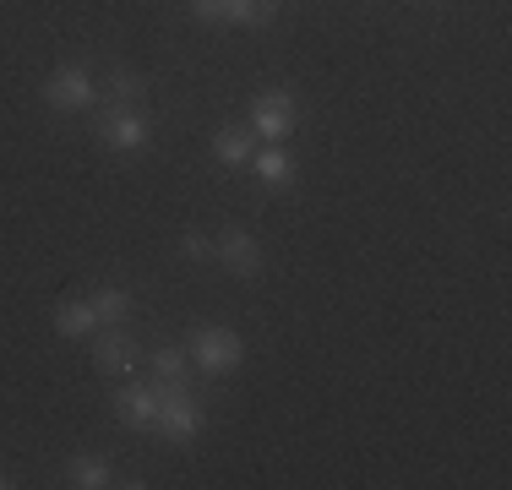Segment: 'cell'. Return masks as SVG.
Returning a JSON list of instances; mask_svg holds the SVG:
<instances>
[{"label":"cell","mask_w":512,"mask_h":490,"mask_svg":"<svg viewBox=\"0 0 512 490\" xmlns=\"http://www.w3.org/2000/svg\"><path fill=\"white\" fill-rule=\"evenodd\" d=\"M153 431L164 436V441H191V436L202 431L197 398H191L186 387H158V420H153Z\"/></svg>","instance_id":"1"},{"label":"cell","mask_w":512,"mask_h":490,"mask_svg":"<svg viewBox=\"0 0 512 490\" xmlns=\"http://www.w3.org/2000/svg\"><path fill=\"white\" fill-rule=\"evenodd\" d=\"M191 360H197L207 376H224L246 360V343H240V333H229V327H197V333H191Z\"/></svg>","instance_id":"2"},{"label":"cell","mask_w":512,"mask_h":490,"mask_svg":"<svg viewBox=\"0 0 512 490\" xmlns=\"http://www.w3.org/2000/svg\"><path fill=\"white\" fill-rule=\"evenodd\" d=\"M251 131L267 142H284L289 131H295V98L289 93H262L251 104Z\"/></svg>","instance_id":"3"},{"label":"cell","mask_w":512,"mask_h":490,"mask_svg":"<svg viewBox=\"0 0 512 490\" xmlns=\"http://www.w3.org/2000/svg\"><path fill=\"white\" fill-rule=\"evenodd\" d=\"M93 98H99V88H93V77L82 66H60L44 82V104H55V109H88Z\"/></svg>","instance_id":"4"},{"label":"cell","mask_w":512,"mask_h":490,"mask_svg":"<svg viewBox=\"0 0 512 490\" xmlns=\"http://www.w3.org/2000/svg\"><path fill=\"white\" fill-rule=\"evenodd\" d=\"M213 256H218V262H224L235 278H256V273H262V245H256L246 229H224V235H218V245H213Z\"/></svg>","instance_id":"5"},{"label":"cell","mask_w":512,"mask_h":490,"mask_svg":"<svg viewBox=\"0 0 512 490\" xmlns=\"http://www.w3.org/2000/svg\"><path fill=\"white\" fill-rule=\"evenodd\" d=\"M104 142L115 147V153H142V147H148V120H142L137 109H109Z\"/></svg>","instance_id":"6"},{"label":"cell","mask_w":512,"mask_h":490,"mask_svg":"<svg viewBox=\"0 0 512 490\" xmlns=\"http://www.w3.org/2000/svg\"><path fill=\"white\" fill-rule=\"evenodd\" d=\"M93 360H99V371H109V376H131V365H137V338H131L126 327H109V333H99Z\"/></svg>","instance_id":"7"},{"label":"cell","mask_w":512,"mask_h":490,"mask_svg":"<svg viewBox=\"0 0 512 490\" xmlns=\"http://www.w3.org/2000/svg\"><path fill=\"white\" fill-rule=\"evenodd\" d=\"M115 409H120V420H126V425L153 431V420H158V387H137V382H131V387L115 398Z\"/></svg>","instance_id":"8"},{"label":"cell","mask_w":512,"mask_h":490,"mask_svg":"<svg viewBox=\"0 0 512 490\" xmlns=\"http://www.w3.org/2000/svg\"><path fill=\"white\" fill-rule=\"evenodd\" d=\"M55 333L60 338H88L99 333V311H93V300H66L55 311Z\"/></svg>","instance_id":"9"},{"label":"cell","mask_w":512,"mask_h":490,"mask_svg":"<svg viewBox=\"0 0 512 490\" xmlns=\"http://www.w3.org/2000/svg\"><path fill=\"white\" fill-rule=\"evenodd\" d=\"M71 485L77 490H104V485H115V469H109L104 458H93V452H82V458H71Z\"/></svg>","instance_id":"10"},{"label":"cell","mask_w":512,"mask_h":490,"mask_svg":"<svg viewBox=\"0 0 512 490\" xmlns=\"http://www.w3.org/2000/svg\"><path fill=\"white\" fill-rule=\"evenodd\" d=\"M273 17H278V0H224V22H240V28H262Z\"/></svg>","instance_id":"11"},{"label":"cell","mask_w":512,"mask_h":490,"mask_svg":"<svg viewBox=\"0 0 512 490\" xmlns=\"http://www.w3.org/2000/svg\"><path fill=\"white\" fill-rule=\"evenodd\" d=\"M213 153H218V164H229V169H235V164H246V158H251V131L224 126V131L213 137Z\"/></svg>","instance_id":"12"},{"label":"cell","mask_w":512,"mask_h":490,"mask_svg":"<svg viewBox=\"0 0 512 490\" xmlns=\"http://www.w3.org/2000/svg\"><path fill=\"white\" fill-rule=\"evenodd\" d=\"M251 169L262 175V186H284V180L295 175V164H289V153H278V147H262V153L251 158Z\"/></svg>","instance_id":"13"},{"label":"cell","mask_w":512,"mask_h":490,"mask_svg":"<svg viewBox=\"0 0 512 490\" xmlns=\"http://www.w3.org/2000/svg\"><path fill=\"white\" fill-rule=\"evenodd\" d=\"M153 371H158V387H186V354H180V349H158L153 354Z\"/></svg>","instance_id":"14"},{"label":"cell","mask_w":512,"mask_h":490,"mask_svg":"<svg viewBox=\"0 0 512 490\" xmlns=\"http://www.w3.org/2000/svg\"><path fill=\"white\" fill-rule=\"evenodd\" d=\"M93 311H99V322H126V311H131V294L126 289H99L93 294Z\"/></svg>","instance_id":"15"},{"label":"cell","mask_w":512,"mask_h":490,"mask_svg":"<svg viewBox=\"0 0 512 490\" xmlns=\"http://www.w3.org/2000/svg\"><path fill=\"white\" fill-rule=\"evenodd\" d=\"M109 98H115V109H137L142 82H137V77H126V71H115V77H109Z\"/></svg>","instance_id":"16"},{"label":"cell","mask_w":512,"mask_h":490,"mask_svg":"<svg viewBox=\"0 0 512 490\" xmlns=\"http://www.w3.org/2000/svg\"><path fill=\"white\" fill-rule=\"evenodd\" d=\"M180 256H191V262H202V256H213V245H207L202 235H186V240H180Z\"/></svg>","instance_id":"17"},{"label":"cell","mask_w":512,"mask_h":490,"mask_svg":"<svg viewBox=\"0 0 512 490\" xmlns=\"http://www.w3.org/2000/svg\"><path fill=\"white\" fill-rule=\"evenodd\" d=\"M191 11H197L202 22H224V0H191Z\"/></svg>","instance_id":"18"},{"label":"cell","mask_w":512,"mask_h":490,"mask_svg":"<svg viewBox=\"0 0 512 490\" xmlns=\"http://www.w3.org/2000/svg\"><path fill=\"white\" fill-rule=\"evenodd\" d=\"M6 485H11V480H6V474H0V490H6Z\"/></svg>","instance_id":"19"}]
</instances>
